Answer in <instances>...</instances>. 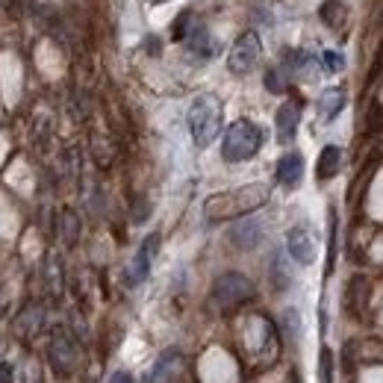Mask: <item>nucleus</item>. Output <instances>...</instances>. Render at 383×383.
I'll return each mask as SVG.
<instances>
[{
  "label": "nucleus",
  "mask_w": 383,
  "mask_h": 383,
  "mask_svg": "<svg viewBox=\"0 0 383 383\" xmlns=\"http://www.w3.org/2000/svg\"><path fill=\"white\" fill-rule=\"evenodd\" d=\"M263 204H269V186H263V183L239 186V189L218 192V195L207 198L204 218L207 221H230V218H242V215L259 210Z\"/></svg>",
  "instance_id": "f257e3e1"
},
{
  "label": "nucleus",
  "mask_w": 383,
  "mask_h": 383,
  "mask_svg": "<svg viewBox=\"0 0 383 383\" xmlns=\"http://www.w3.org/2000/svg\"><path fill=\"white\" fill-rule=\"evenodd\" d=\"M189 130L198 148H210L221 133V100L215 95H198L189 109Z\"/></svg>",
  "instance_id": "f03ea898"
},
{
  "label": "nucleus",
  "mask_w": 383,
  "mask_h": 383,
  "mask_svg": "<svg viewBox=\"0 0 383 383\" xmlns=\"http://www.w3.org/2000/svg\"><path fill=\"white\" fill-rule=\"evenodd\" d=\"M259 148H263V130H259L254 121L248 118H239L227 127L225 133V142H221V156L227 163H245L251 159Z\"/></svg>",
  "instance_id": "7ed1b4c3"
},
{
  "label": "nucleus",
  "mask_w": 383,
  "mask_h": 383,
  "mask_svg": "<svg viewBox=\"0 0 383 383\" xmlns=\"http://www.w3.org/2000/svg\"><path fill=\"white\" fill-rule=\"evenodd\" d=\"M251 295H254V284L239 271L221 274L212 284V304L221 310H236L245 304V301H251Z\"/></svg>",
  "instance_id": "20e7f679"
},
{
  "label": "nucleus",
  "mask_w": 383,
  "mask_h": 383,
  "mask_svg": "<svg viewBox=\"0 0 383 383\" xmlns=\"http://www.w3.org/2000/svg\"><path fill=\"white\" fill-rule=\"evenodd\" d=\"M259 56H263V45H259V36L257 33H242L233 48H230V56H227V68L230 74L236 77H245L257 68Z\"/></svg>",
  "instance_id": "39448f33"
},
{
  "label": "nucleus",
  "mask_w": 383,
  "mask_h": 383,
  "mask_svg": "<svg viewBox=\"0 0 383 383\" xmlns=\"http://www.w3.org/2000/svg\"><path fill=\"white\" fill-rule=\"evenodd\" d=\"M369 295H372V286H369V277L366 274H354L345 286V298H342V310H345L348 318L354 321H366L369 315Z\"/></svg>",
  "instance_id": "423d86ee"
},
{
  "label": "nucleus",
  "mask_w": 383,
  "mask_h": 383,
  "mask_svg": "<svg viewBox=\"0 0 383 383\" xmlns=\"http://www.w3.org/2000/svg\"><path fill=\"white\" fill-rule=\"evenodd\" d=\"M77 360H80L77 342L68 333H63V330L53 333V339H50V362H53V369L63 372V374H71L74 366H77Z\"/></svg>",
  "instance_id": "0eeeda50"
},
{
  "label": "nucleus",
  "mask_w": 383,
  "mask_h": 383,
  "mask_svg": "<svg viewBox=\"0 0 383 383\" xmlns=\"http://www.w3.org/2000/svg\"><path fill=\"white\" fill-rule=\"evenodd\" d=\"M286 245H289V254L298 266H313L315 263V239L307 227H292L289 236H286Z\"/></svg>",
  "instance_id": "6e6552de"
},
{
  "label": "nucleus",
  "mask_w": 383,
  "mask_h": 383,
  "mask_svg": "<svg viewBox=\"0 0 383 383\" xmlns=\"http://www.w3.org/2000/svg\"><path fill=\"white\" fill-rule=\"evenodd\" d=\"M156 251H159V233H151L142 242V248H139L133 266H130V284H142V280L151 274V263H153Z\"/></svg>",
  "instance_id": "1a4fd4ad"
},
{
  "label": "nucleus",
  "mask_w": 383,
  "mask_h": 383,
  "mask_svg": "<svg viewBox=\"0 0 383 383\" xmlns=\"http://www.w3.org/2000/svg\"><path fill=\"white\" fill-rule=\"evenodd\" d=\"M301 174H304V156L298 151H289L280 156V163H277V183L280 186L295 189L301 183Z\"/></svg>",
  "instance_id": "9d476101"
},
{
  "label": "nucleus",
  "mask_w": 383,
  "mask_h": 383,
  "mask_svg": "<svg viewBox=\"0 0 383 383\" xmlns=\"http://www.w3.org/2000/svg\"><path fill=\"white\" fill-rule=\"evenodd\" d=\"M277 139L280 142H292L295 133H298V121H301V104H295V100H289V104H284L277 109Z\"/></svg>",
  "instance_id": "9b49d317"
},
{
  "label": "nucleus",
  "mask_w": 383,
  "mask_h": 383,
  "mask_svg": "<svg viewBox=\"0 0 383 383\" xmlns=\"http://www.w3.org/2000/svg\"><path fill=\"white\" fill-rule=\"evenodd\" d=\"M342 168V151L336 145H328V148H321L318 153V163H315V177H318V183H328V180H333Z\"/></svg>",
  "instance_id": "f8f14e48"
},
{
  "label": "nucleus",
  "mask_w": 383,
  "mask_h": 383,
  "mask_svg": "<svg viewBox=\"0 0 383 383\" xmlns=\"http://www.w3.org/2000/svg\"><path fill=\"white\" fill-rule=\"evenodd\" d=\"M186 48L200 59H212L215 56V42H212V36H210L207 27H192V33L186 36Z\"/></svg>",
  "instance_id": "ddd939ff"
},
{
  "label": "nucleus",
  "mask_w": 383,
  "mask_h": 383,
  "mask_svg": "<svg viewBox=\"0 0 383 383\" xmlns=\"http://www.w3.org/2000/svg\"><path fill=\"white\" fill-rule=\"evenodd\" d=\"M342 107H345V92H342V89L321 92V97H318V112H321V118H325V121L336 118V112H339Z\"/></svg>",
  "instance_id": "4468645a"
},
{
  "label": "nucleus",
  "mask_w": 383,
  "mask_h": 383,
  "mask_svg": "<svg viewBox=\"0 0 383 383\" xmlns=\"http://www.w3.org/2000/svg\"><path fill=\"white\" fill-rule=\"evenodd\" d=\"M321 21H325L330 30H342L345 27V18H348V12H345V6L339 4V0H328L325 6H321Z\"/></svg>",
  "instance_id": "2eb2a0df"
},
{
  "label": "nucleus",
  "mask_w": 383,
  "mask_h": 383,
  "mask_svg": "<svg viewBox=\"0 0 383 383\" xmlns=\"http://www.w3.org/2000/svg\"><path fill=\"white\" fill-rule=\"evenodd\" d=\"M177 357H180L177 351H166L163 357H159V360H156V366H153V372L148 374V383H159V380H163V377H168V374L174 372L171 366H174V362H177Z\"/></svg>",
  "instance_id": "dca6fc26"
},
{
  "label": "nucleus",
  "mask_w": 383,
  "mask_h": 383,
  "mask_svg": "<svg viewBox=\"0 0 383 383\" xmlns=\"http://www.w3.org/2000/svg\"><path fill=\"white\" fill-rule=\"evenodd\" d=\"M259 239V225H242L236 233H233V242L239 248H254Z\"/></svg>",
  "instance_id": "f3484780"
},
{
  "label": "nucleus",
  "mask_w": 383,
  "mask_h": 383,
  "mask_svg": "<svg viewBox=\"0 0 383 383\" xmlns=\"http://www.w3.org/2000/svg\"><path fill=\"white\" fill-rule=\"evenodd\" d=\"M38 328H42V310H38V307L33 313V321H30V310L18 318V333H21V336H36Z\"/></svg>",
  "instance_id": "a211bd4d"
},
{
  "label": "nucleus",
  "mask_w": 383,
  "mask_h": 383,
  "mask_svg": "<svg viewBox=\"0 0 383 383\" xmlns=\"http://www.w3.org/2000/svg\"><path fill=\"white\" fill-rule=\"evenodd\" d=\"M318 380L333 383V357L328 348H321V354H318Z\"/></svg>",
  "instance_id": "6ab92c4d"
},
{
  "label": "nucleus",
  "mask_w": 383,
  "mask_h": 383,
  "mask_svg": "<svg viewBox=\"0 0 383 383\" xmlns=\"http://www.w3.org/2000/svg\"><path fill=\"white\" fill-rule=\"evenodd\" d=\"M321 65H325V71L336 74V71L345 68V56H339L336 50H325V53H321Z\"/></svg>",
  "instance_id": "aec40b11"
},
{
  "label": "nucleus",
  "mask_w": 383,
  "mask_h": 383,
  "mask_svg": "<svg viewBox=\"0 0 383 383\" xmlns=\"http://www.w3.org/2000/svg\"><path fill=\"white\" fill-rule=\"evenodd\" d=\"M266 89L269 92H274V95H280V92H286V83H284V74H280V71H269L266 74Z\"/></svg>",
  "instance_id": "412c9836"
},
{
  "label": "nucleus",
  "mask_w": 383,
  "mask_h": 383,
  "mask_svg": "<svg viewBox=\"0 0 383 383\" xmlns=\"http://www.w3.org/2000/svg\"><path fill=\"white\" fill-rule=\"evenodd\" d=\"M15 380V366L9 362H0V383H12Z\"/></svg>",
  "instance_id": "4be33fe9"
},
{
  "label": "nucleus",
  "mask_w": 383,
  "mask_h": 383,
  "mask_svg": "<svg viewBox=\"0 0 383 383\" xmlns=\"http://www.w3.org/2000/svg\"><path fill=\"white\" fill-rule=\"evenodd\" d=\"M109 383H133V377H130L127 372H115V374L109 377Z\"/></svg>",
  "instance_id": "5701e85b"
},
{
  "label": "nucleus",
  "mask_w": 383,
  "mask_h": 383,
  "mask_svg": "<svg viewBox=\"0 0 383 383\" xmlns=\"http://www.w3.org/2000/svg\"><path fill=\"white\" fill-rule=\"evenodd\" d=\"M148 4H166V0H148Z\"/></svg>",
  "instance_id": "b1692460"
}]
</instances>
